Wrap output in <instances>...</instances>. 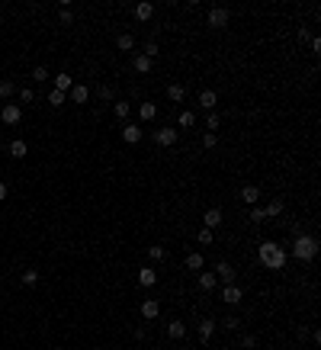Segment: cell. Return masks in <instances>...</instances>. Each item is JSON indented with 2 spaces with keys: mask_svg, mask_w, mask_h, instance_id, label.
<instances>
[{
  "mask_svg": "<svg viewBox=\"0 0 321 350\" xmlns=\"http://www.w3.org/2000/svg\"><path fill=\"white\" fill-rule=\"evenodd\" d=\"M196 241H199V244H203V248H209V244L215 241V235H212L209 228H199V231H196Z\"/></svg>",
  "mask_w": 321,
  "mask_h": 350,
  "instance_id": "obj_34",
  "label": "cell"
},
{
  "mask_svg": "<svg viewBox=\"0 0 321 350\" xmlns=\"http://www.w3.org/2000/svg\"><path fill=\"white\" fill-rule=\"evenodd\" d=\"M97 97L109 103V100H116V90H112V87H109V84H103V87H97Z\"/></svg>",
  "mask_w": 321,
  "mask_h": 350,
  "instance_id": "obj_36",
  "label": "cell"
},
{
  "mask_svg": "<svg viewBox=\"0 0 321 350\" xmlns=\"http://www.w3.org/2000/svg\"><path fill=\"white\" fill-rule=\"evenodd\" d=\"M16 93V84L13 81H0V100H10Z\"/></svg>",
  "mask_w": 321,
  "mask_h": 350,
  "instance_id": "obj_33",
  "label": "cell"
},
{
  "mask_svg": "<svg viewBox=\"0 0 321 350\" xmlns=\"http://www.w3.org/2000/svg\"><path fill=\"white\" fill-rule=\"evenodd\" d=\"M308 48L315 51V55H321V36H311V39H308Z\"/></svg>",
  "mask_w": 321,
  "mask_h": 350,
  "instance_id": "obj_44",
  "label": "cell"
},
{
  "mask_svg": "<svg viewBox=\"0 0 321 350\" xmlns=\"http://www.w3.org/2000/svg\"><path fill=\"white\" fill-rule=\"evenodd\" d=\"M112 112H116L119 119H129V116H132V103H129V100H116V103H112Z\"/></svg>",
  "mask_w": 321,
  "mask_h": 350,
  "instance_id": "obj_28",
  "label": "cell"
},
{
  "mask_svg": "<svg viewBox=\"0 0 321 350\" xmlns=\"http://www.w3.org/2000/svg\"><path fill=\"white\" fill-rule=\"evenodd\" d=\"M250 222H267V215H264V206H250Z\"/></svg>",
  "mask_w": 321,
  "mask_h": 350,
  "instance_id": "obj_41",
  "label": "cell"
},
{
  "mask_svg": "<svg viewBox=\"0 0 321 350\" xmlns=\"http://www.w3.org/2000/svg\"><path fill=\"white\" fill-rule=\"evenodd\" d=\"M241 203H247V206H257L260 203V187H241Z\"/></svg>",
  "mask_w": 321,
  "mask_h": 350,
  "instance_id": "obj_18",
  "label": "cell"
},
{
  "mask_svg": "<svg viewBox=\"0 0 321 350\" xmlns=\"http://www.w3.org/2000/svg\"><path fill=\"white\" fill-rule=\"evenodd\" d=\"M183 264H186V270L199 273V270H206V257H203L199 251H193V254H186V260H183Z\"/></svg>",
  "mask_w": 321,
  "mask_h": 350,
  "instance_id": "obj_19",
  "label": "cell"
},
{
  "mask_svg": "<svg viewBox=\"0 0 321 350\" xmlns=\"http://www.w3.org/2000/svg\"><path fill=\"white\" fill-rule=\"evenodd\" d=\"M32 81H36V84H45V81H48V68H32Z\"/></svg>",
  "mask_w": 321,
  "mask_h": 350,
  "instance_id": "obj_40",
  "label": "cell"
},
{
  "mask_svg": "<svg viewBox=\"0 0 321 350\" xmlns=\"http://www.w3.org/2000/svg\"><path fill=\"white\" fill-rule=\"evenodd\" d=\"M164 257H167V251H164L161 244H151V248H148V260H151V264H161Z\"/></svg>",
  "mask_w": 321,
  "mask_h": 350,
  "instance_id": "obj_32",
  "label": "cell"
},
{
  "mask_svg": "<svg viewBox=\"0 0 321 350\" xmlns=\"http://www.w3.org/2000/svg\"><path fill=\"white\" fill-rule=\"evenodd\" d=\"M135 42H138V39L132 36V32H119V39H116V48H119V51H132V48H135Z\"/></svg>",
  "mask_w": 321,
  "mask_h": 350,
  "instance_id": "obj_25",
  "label": "cell"
},
{
  "mask_svg": "<svg viewBox=\"0 0 321 350\" xmlns=\"http://www.w3.org/2000/svg\"><path fill=\"white\" fill-rule=\"evenodd\" d=\"M158 51H161L158 42H151V39H148V42H142V55H145V58H151V61H154V58H158Z\"/></svg>",
  "mask_w": 321,
  "mask_h": 350,
  "instance_id": "obj_31",
  "label": "cell"
},
{
  "mask_svg": "<svg viewBox=\"0 0 321 350\" xmlns=\"http://www.w3.org/2000/svg\"><path fill=\"white\" fill-rule=\"evenodd\" d=\"M222 299H225V305H238L241 299H244V293H241L238 283H231V286H225V289H222Z\"/></svg>",
  "mask_w": 321,
  "mask_h": 350,
  "instance_id": "obj_9",
  "label": "cell"
},
{
  "mask_svg": "<svg viewBox=\"0 0 321 350\" xmlns=\"http://www.w3.org/2000/svg\"><path fill=\"white\" fill-rule=\"evenodd\" d=\"M215 145H219V138H215L212 132H206V135H203V148H206V151H212Z\"/></svg>",
  "mask_w": 321,
  "mask_h": 350,
  "instance_id": "obj_42",
  "label": "cell"
},
{
  "mask_svg": "<svg viewBox=\"0 0 321 350\" xmlns=\"http://www.w3.org/2000/svg\"><path fill=\"white\" fill-rule=\"evenodd\" d=\"M7 193H10V190H7V183L0 180V203H4V199H7Z\"/></svg>",
  "mask_w": 321,
  "mask_h": 350,
  "instance_id": "obj_46",
  "label": "cell"
},
{
  "mask_svg": "<svg viewBox=\"0 0 321 350\" xmlns=\"http://www.w3.org/2000/svg\"><path fill=\"white\" fill-rule=\"evenodd\" d=\"M154 16V4H135V20L138 23H148Z\"/></svg>",
  "mask_w": 321,
  "mask_h": 350,
  "instance_id": "obj_24",
  "label": "cell"
},
{
  "mask_svg": "<svg viewBox=\"0 0 321 350\" xmlns=\"http://www.w3.org/2000/svg\"><path fill=\"white\" fill-rule=\"evenodd\" d=\"M167 100H170V103H183V100H186V87H183V84H170V87H167Z\"/></svg>",
  "mask_w": 321,
  "mask_h": 350,
  "instance_id": "obj_23",
  "label": "cell"
},
{
  "mask_svg": "<svg viewBox=\"0 0 321 350\" xmlns=\"http://www.w3.org/2000/svg\"><path fill=\"white\" fill-rule=\"evenodd\" d=\"M241 347H244V350H254V347H257V337H254V334H244V337H241Z\"/></svg>",
  "mask_w": 321,
  "mask_h": 350,
  "instance_id": "obj_43",
  "label": "cell"
},
{
  "mask_svg": "<svg viewBox=\"0 0 321 350\" xmlns=\"http://www.w3.org/2000/svg\"><path fill=\"white\" fill-rule=\"evenodd\" d=\"M158 315H161V302H158V299H145V302H142V318H145V321H154Z\"/></svg>",
  "mask_w": 321,
  "mask_h": 350,
  "instance_id": "obj_10",
  "label": "cell"
},
{
  "mask_svg": "<svg viewBox=\"0 0 321 350\" xmlns=\"http://www.w3.org/2000/svg\"><path fill=\"white\" fill-rule=\"evenodd\" d=\"M193 126H196V112H193V109H180V116H177V132H180V129L186 132V129H193Z\"/></svg>",
  "mask_w": 321,
  "mask_h": 350,
  "instance_id": "obj_17",
  "label": "cell"
},
{
  "mask_svg": "<svg viewBox=\"0 0 321 350\" xmlns=\"http://www.w3.org/2000/svg\"><path fill=\"white\" fill-rule=\"evenodd\" d=\"M215 279H219L222 286H231V283H238V270L231 267V264H225V260H219V264H215Z\"/></svg>",
  "mask_w": 321,
  "mask_h": 350,
  "instance_id": "obj_4",
  "label": "cell"
},
{
  "mask_svg": "<svg viewBox=\"0 0 321 350\" xmlns=\"http://www.w3.org/2000/svg\"><path fill=\"white\" fill-rule=\"evenodd\" d=\"M283 209H286V206H283V199H270V203L264 206V215H267V218H280V215H283Z\"/></svg>",
  "mask_w": 321,
  "mask_h": 350,
  "instance_id": "obj_27",
  "label": "cell"
},
{
  "mask_svg": "<svg viewBox=\"0 0 321 350\" xmlns=\"http://www.w3.org/2000/svg\"><path fill=\"white\" fill-rule=\"evenodd\" d=\"M222 328H225V331H238V328H241V318H238V315H225Z\"/></svg>",
  "mask_w": 321,
  "mask_h": 350,
  "instance_id": "obj_35",
  "label": "cell"
},
{
  "mask_svg": "<svg viewBox=\"0 0 321 350\" xmlns=\"http://www.w3.org/2000/svg\"><path fill=\"white\" fill-rule=\"evenodd\" d=\"M257 260H260V264H264L267 270L280 273V270L286 267V260H289V254H286V248H280L276 241H260V248H257Z\"/></svg>",
  "mask_w": 321,
  "mask_h": 350,
  "instance_id": "obj_1",
  "label": "cell"
},
{
  "mask_svg": "<svg viewBox=\"0 0 321 350\" xmlns=\"http://www.w3.org/2000/svg\"><path fill=\"white\" fill-rule=\"evenodd\" d=\"M308 39H311V32L305 29V26H302V29H299V42H308Z\"/></svg>",
  "mask_w": 321,
  "mask_h": 350,
  "instance_id": "obj_45",
  "label": "cell"
},
{
  "mask_svg": "<svg viewBox=\"0 0 321 350\" xmlns=\"http://www.w3.org/2000/svg\"><path fill=\"white\" fill-rule=\"evenodd\" d=\"M20 283H23V286H36V283H39V270H32V267L23 270V273H20Z\"/></svg>",
  "mask_w": 321,
  "mask_h": 350,
  "instance_id": "obj_30",
  "label": "cell"
},
{
  "mask_svg": "<svg viewBox=\"0 0 321 350\" xmlns=\"http://www.w3.org/2000/svg\"><path fill=\"white\" fill-rule=\"evenodd\" d=\"M0 122H4V126H20V122H23L20 103H7V106L0 109Z\"/></svg>",
  "mask_w": 321,
  "mask_h": 350,
  "instance_id": "obj_5",
  "label": "cell"
},
{
  "mask_svg": "<svg viewBox=\"0 0 321 350\" xmlns=\"http://www.w3.org/2000/svg\"><path fill=\"white\" fill-rule=\"evenodd\" d=\"M122 142L125 145H138L142 142V126H138V122H125L122 126Z\"/></svg>",
  "mask_w": 321,
  "mask_h": 350,
  "instance_id": "obj_7",
  "label": "cell"
},
{
  "mask_svg": "<svg viewBox=\"0 0 321 350\" xmlns=\"http://www.w3.org/2000/svg\"><path fill=\"white\" fill-rule=\"evenodd\" d=\"M228 20H231V13L225 10V7H212L209 16H206V23H209L212 29H225V26H228Z\"/></svg>",
  "mask_w": 321,
  "mask_h": 350,
  "instance_id": "obj_6",
  "label": "cell"
},
{
  "mask_svg": "<svg viewBox=\"0 0 321 350\" xmlns=\"http://www.w3.org/2000/svg\"><path fill=\"white\" fill-rule=\"evenodd\" d=\"M215 328H219V321L203 318V321H199V340H203V344H209V340H212V334H215Z\"/></svg>",
  "mask_w": 321,
  "mask_h": 350,
  "instance_id": "obj_11",
  "label": "cell"
},
{
  "mask_svg": "<svg viewBox=\"0 0 321 350\" xmlns=\"http://www.w3.org/2000/svg\"><path fill=\"white\" fill-rule=\"evenodd\" d=\"M154 116H158V103H154V100L138 103V119H154Z\"/></svg>",
  "mask_w": 321,
  "mask_h": 350,
  "instance_id": "obj_22",
  "label": "cell"
},
{
  "mask_svg": "<svg viewBox=\"0 0 321 350\" xmlns=\"http://www.w3.org/2000/svg\"><path fill=\"white\" fill-rule=\"evenodd\" d=\"M167 337H170V340H183V337H186V321L173 318L170 325H167Z\"/></svg>",
  "mask_w": 321,
  "mask_h": 350,
  "instance_id": "obj_14",
  "label": "cell"
},
{
  "mask_svg": "<svg viewBox=\"0 0 321 350\" xmlns=\"http://www.w3.org/2000/svg\"><path fill=\"white\" fill-rule=\"evenodd\" d=\"M16 93H20V103H32L36 100V90H32V87H20Z\"/></svg>",
  "mask_w": 321,
  "mask_h": 350,
  "instance_id": "obj_38",
  "label": "cell"
},
{
  "mask_svg": "<svg viewBox=\"0 0 321 350\" xmlns=\"http://www.w3.org/2000/svg\"><path fill=\"white\" fill-rule=\"evenodd\" d=\"M151 68H154V61H151V58H145L142 51H138V55L132 58V71H135V74H148Z\"/></svg>",
  "mask_w": 321,
  "mask_h": 350,
  "instance_id": "obj_16",
  "label": "cell"
},
{
  "mask_svg": "<svg viewBox=\"0 0 321 350\" xmlns=\"http://www.w3.org/2000/svg\"><path fill=\"white\" fill-rule=\"evenodd\" d=\"M196 279H199V289H203V293H215V286H219L215 273H206V270H199V273H196Z\"/></svg>",
  "mask_w": 321,
  "mask_h": 350,
  "instance_id": "obj_13",
  "label": "cell"
},
{
  "mask_svg": "<svg viewBox=\"0 0 321 350\" xmlns=\"http://www.w3.org/2000/svg\"><path fill=\"white\" fill-rule=\"evenodd\" d=\"M222 209H206V212H203V228H209V231H215V228H219V225H222Z\"/></svg>",
  "mask_w": 321,
  "mask_h": 350,
  "instance_id": "obj_8",
  "label": "cell"
},
{
  "mask_svg": "<svg viewBox=\"0 0 321 350\" xmlns=\"http://www.w3.org/2000/svg\"><path fill=\"white\" fill-rule=\"evenodd\" d=\"M68 97H71V103H77V106H81V103H87V100H90V87L74 84L71 90H68Z\"/></svg>",
  "mask_w": 321,
  "mask_h": 350,
  "instance_id": "obj_12",
  "label": "cell"
},
{
  "mask_svg": "<svg viewBox=\"0 0 321 350\" xmlns=\"http://www.w3.org/2000/svg\"><path fill=\"white\" fill-rule=\"evenodd\" d=\"M138 283H142L145 289H151V286L158 283V270H154V267H142V270H138Z\"/></svg>",
  "mask_w": 321,
  "mask_h": 350,
  "instance_id": "obj_15",
  "label": "cell"
},
{
  "mask_svg": "<svg viewBox=\"0 0 321 350\" xmlns=\"http://www.w3.org/2000/svg\"><path fill=\"white\" fill-rule=\"evenodd\" d=\"M151 142H154V145H161V148H173V145L180 142V132H177L173 126H161V129H154Z\"/></svg>",
  "mask_w": 321,
  "mask_h": 350,
  "instance_id": "obj_3",
  "label": "cell"
},
{
  "mask_svg": "<svg viewBox=\"0 0 321 350\" xmlns=\"http://www.w3.org/2000/svg\"><path fill=\"white\" fill-rule=\"evenodd\" d=\"M65 100H68V93H61V90H51V93H48V103H51V106H65Z\"/></svg>",
  "mask_w": 321,
  "mask_h": 350,
  "instance_id": "obj_37",
  "label": "cell"
},
{
  "mask_svg": "<svg viewBox=\"0 0 321 350\" xmlns=\"http://www.w3.org/2000/svg\"><path fill=\"white\" fill-rule=\"evenodd\" d=\"M71 87H74V81H71V74H68V71H58V74H55V90L68 93Z\"/></svg>",
  "mask_w": 321,
  "mask_h": 350,
  "instance_id": "obj_26",
  "label": "cell"
},
{
  "mask_svg": "<svg viewBox=\"0 0 321 350\" xmlns=\"http://www.w3.org/2000/svg\"><path fill=\"white\" fill-rule=\"evenodd\" d=\"M7 151H10V157H16V161H20V157H26V151H29V145H26L23 138H13V142L7 145Z\"/></svg>",
  "mask_w": 321,
  "mask_h": 350,
  "instance_id": "obj_21",
  "label": "cell"
},
{
  "mask_svg": "<svg viewBox=\"0 0 321 350\" xmlns=\"http://www.w3.org/2000/svg\"><path fill=\"white\" fill-rule=\"evenodd\" d=\"M206 129H209V132L215 135V132H219V129H222V116H219V112H206Z\"/></svg>",
  "mask_w": 321,
  "mask_h": 350,
  "instance_id": "obj_29",
  "label": "cell"
},
{
  "mask_svg": "<svg viewBox=\"0 0 321 350\" xmlns=\"http://www.w3.org/2000/svg\"><path fill=\"white\" fill-rule=\"evenodd\" d=\"M318 248H321V244H318L315 235H305V231H302V235L292 238V251H286V254H292L296 260H305V264H308V260L318 257Z\"/></svg>",
  "mask_w": 321,
  "mask_h": 350,
  "instance_id": "obj_2",
  "label": "cell"
},
{
  "mask_svg": "<svg viewBox=\"0 0 321 350\" xmlns=\"http://www.w3.org/2000/svg\"><path fill=\"white\" fill-rule=\"evenodd\" d=\"M58 23H61V26H71V23H74L71 7H61V13H58Z\"/></svg>",
  "mask_w": 321,
  "mask_h": 350,
  "instance_id": "obj_39",
  "label": "cell"
},
{
  "mask_svg": "<svg viewBox=\"0 0 321 350\" xmlns=\"http://www.w3.org/2000/svg\"><path fill=\"white\" fill-rule=\"evenodd\" d=\"M215 103H219V93H215V90H203V93H199V106H203L206 112H212Z\"/></svg>",
  "mask_w": 321,
  "mask_h": 350,
  "instance_id": "obj_20",
  "label": "cell"
}]
</instances>
